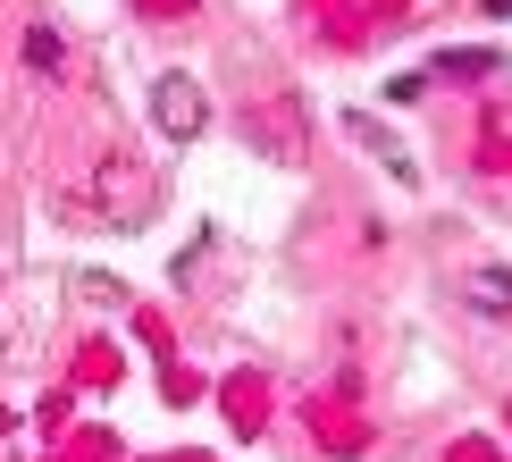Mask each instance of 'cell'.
Instances as JSON below:
<instances>
[{
  "instance_id": "cell-3",
  "label": "cell",
  "mask_w": 512,
  "mask_h": 462,
  "mask_svg": "<svg viewBox=\"0 0 512 462\" xmlns=\"http://www.w3.org/2000/svg\"><path fill=\"white\" fill-rule=\"evenodd\" d=\"M26 59L51 76V68H59V34H51V26H34V34H26Z\"/></svg>"
},
{
  "instance_id": "cell-2",
  "label": "cell",
  "mask_w": 512,
  "mask_h": 462,
  "mask_svg": "<svg viewBox=\"0 0 512 462\" xmlns=\"http://www.w3.org/2000/svg\"><path fill=\"white\" fill-rule=\"evenodd\" d=\"M487 68H496V51H445L437 59V76H487Z\"/></svg>"
},
{
  "instance_id": "cell-4",
  "label": "cell",
  "mask_w": 512,
  "mask_h": 462,
  "mask_svg": "<svg viewBox=\"0 0 512 462\" xmlns=\"http://www.w3.org/2000/svg\"><path fill=\"white\" fill-rule=\"evenodd\" d=\"M479 303H487V311H512V278H504V269H487V286H479Z\"/></svg>"
},
{
  "instance_id": "cell-1",
  "label": "cell",
  "mask_w": 512,
  "mask_h": 462,
  "mask_svg": "<svg viewBox=\"0 0 512 462\" xmlns=\"http://www.w3.org/2000/svg\"><path fill=\"white\" fill-rule=\"evenodd\" d=\"M152 118H160L168 143H194L202 118H210V110H202V84H194V76H160V84H152Z\"/></svg>"
}]
</instances>
